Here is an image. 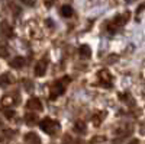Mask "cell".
Masks as SVG:
<instances>
[{
	"label": "cell",
	"instance_id": "19",
	"mask_svg": "<svg viewBox=\"0 0 145 144\" xmlns=\"http://www.w3.org/2000/svg\"><path fill=\"white\" fill-rule=\"evenodd\" d=\"M74 130L77 131V133H80V134L86 133V124H84L83 121H77V122L74 124Z\"/></svg>",
	"mask_w": 145,
	"mask_h": 144
},
{
	"label": "cell",
	"instance_id": "5",
	"mask_svg": "<svg viewBox=\"0 0 145 144\" xmlns=\"http://www.w3.org/2000/svg\"><path fill=\"white\" fill-rule=\"evenodd\" d=\"M19 102H20L19 93H9V95H5L3 98H2V105L5 108L16 106V105H19Z\"/></svg>",
	"mask_w": 145,
	"mask_h": 144
},
{
	"label": "cell",
	"instance_id": "4",
	"mask_svg": "<svg viewBox=\"0 0 145 144\" xmlns=\"http://www.w3.org/2000/svg\"><path fill=\"white\" fill-rule=\"evenodd\" d=\"M97 82L102 87H106V89H110L113 86V77L112 74L109 73L107 70H99L97 71Z\"/></svg>",
	"mask_w": 145,
	"mask_h": 144
},
{
	"label": "cell",
	"instance_id": "2",
	"mask_svg": "<svg viewBox=\"0 0 145 144\" xmlns=\"http://www.w3.org/2000/svg\"><path fill=\"white\" fill-rule=\"evenodd\" d=\"M67 82H70V77H63V79L55 80V82L51 83V85H50V99L51 101L57 99L58 96H61L65 92Z\"/></svg>",
	"mask_w": 145,
	"mask_h": 144
},
{
	"label": "cell",
	"instance_id": "8",
	"mask_svg": "<svg viewBox=\"0 0 145 144\" xmlns=\"http://www.w3.org/2000/svg\"><path fill=\"white\" fill-rule=\"evenodd\" d=\"M116 135H119V138H116L113 143L116 144V143H120V140L122 138H125L126 135H129L131 133H132V125H129V124H122V125H119L118 128H116Z\"/></svg>",
	"mask_w": 145,
	"mask_h": 144
},
{
	"label": "cell",
	"instance_id": "17",
	"mask_svg": "<svg viewBox=\"0 0 145 144\" xmlns=\"http://www.w3.org/2000/svg\"><path fill=\"white\" fill-rule=\"evenodd\" d=\"M0 57H3V58L9 57V47H7V44H5L2 41H0Z\"/></svg>",
	"mask_w": 145,
	"mask_h": 144
},
{
	"label": "cell",
	"instance_id": "26",
	"mask_svg": "<svg viewBox=\"0 0 145 144\" xmlns=\"http://www.w3.org/2000/svg\"><path fill=\"white\" fill-rule=\"evenodd\" d=\"M129 144H139V141L134 138V140H132V141H129Z\"/></svg>",
	"mask_w": 145,
	"mask_h": 144
},
{
	"label": "cell",
	"instance_id": "13",
	"mask_svg": "<svg viewBox=\"0 0 145 144\" xmlns=\"http://www.w3.org/2000/svg\"><path fill=\"white\" fill-rule=\"evenodd\" d=\"M105 116H106V112L105 111H100V112H96L94 115H93V125L94 127H99L102 122H103V119H105Z\"/></svg>",
	"mask_w": 145,
	"mask_h": 144
},
{
	"label": "cell",
	"instance_id": "15",
	"mask_svg": "<svg viewBox=\"0 0 145 144\" xmlns=\"http://www.w3.org/2000/svg\"><path fill=\"white\" fill-rule=\"evenodd\" d=\"M25 122L28 125H35L38 122V116H36V112H29L25 115Z\"/></svg>",
	"mask_w": 145,
	"mask_h": 144
},
{
	"label": "cell",
	"instance_id": "3",
	"mask_svg": "<svg viewBox=\"0 0 145 144\" xmlns=\"http://www.w3.org/2000/svg\"><path fill=\"white\" fill-rule=\"evenodd\" d=\"M39 127L48 135H57L59 133V130H61L59 122L55 121V119H51V118H44L42 121L39 122Z\"/></svg>",
	"mask_w": 145,
	"mask_h": 144
},
{
	"label": "cell",
	"instance_id": "20",
	"mask_svg": "<svg viewBox=\"0 0 145 144\" xmlns=\"http://www.w3.org/2000/svg\"><path fill=\"white\" fill-rule=\"evenodd\" d=\"M106 143V137L105 135H94L90 140V144H105Z\"/></svg>",
	"mask_w": 145,
	"mask_h": 144
},
{
	"label": "cell",
	"instance_id": "6",
	"mask_svg": "<svg viewBox=\"0 0 145 144\" xmlns=\"http://www.w3.org/2000/svg\"><path fill=\"white\" fill-rule=\"evenodd\" d=\"M0 35L6 39H10L15 37V31H13V26L10 25L9 22L6 20H2L0 22Z\"/></svg>",
	"mask_w": 145,
	"mask_h": 144
},
{
	"label": "cell",
	"instance_id": "23",
	"mask_svg": "<svg viewBox=\"0 0 145 144\" xmlns=\"http://www.w3.org/2000/svg\"><path fill=\"white\" fill-rule=\"evenodd\" d=\"M23 86H25V89L26 90H32V87H33V85H32V82L31 80H23Z\"/></svg>",
	"mask_w": 145,
	"mask_h": 144
},
{
	"label": "cell",
	"instance_id": "22",
	"mask_svg": "<svg viewBox=\"0 0 145 144\" xmlns=\"http://www.w3.org/2000/svg\"><path fill=\"white\" fill-rule=\"evenodd\" d=\"M5 115H6L9 119H13V116H15L16 114H15L13 109H5Z\"/></svg>",
	"mask_w": 145,
	"mask_h": 144
},
{
	"label": "cell",
	"instance_id": "18",
	"mask_svg": "<svg viewBox=\"0 0 145 144\" xmlns=\"http://www.w3.org/2000/svg\"><path fill=\"white\" fill-rule=\"evenodd\" d=\"M61 15L64 16V18H71L72 16V7L71 6H63L61 7Z\"/></svg>",
	"mask_w": 145,
	"mask_h": 144
},
{
	"label": "cell",
	"instance_id": "16",
	"mask_svg": "<svg viewBox=\"0 0 145 144\" xmlns=\"http://www.w3.org/2000/svg\"><path fill=\"white\" fill-rule=\"evenodd\" d=\"M78 51H80V55H81L83 58H89V57L91 55V50H90L89 45H81Z\"/></svg>",
	"mask_w": 145,
	"mask_h": 144
},
{
	"label": "cell",
	"instance_id": "12",
	"mask_svg": "<svg viewBox=\"0 0 145 144\" xmlns=\"http://www.w3.org/2000/svg\"><path fill=\"white\" fill-rule=\"evenodd\" d=\"M9 66L13 67V68H22L23 66H25V58H23V57H15V58H12L10 61H9Z\"/></svg>",
	"mask_w": 145,
	"mask_h": 144
},
{
	"label": "cell",
	"instance_id": "1",
	"mask_svg": "<svg viewBox=\"0 0 145 144\" xmlns=\"http://www.w3.org/2000/svg\"><path fill=\"white\" fill-rule=\"evenodd\" d=\"M129 18H131L129 12H123V13H120V15L115 16L112 20H109V22L106 23V29L110 32V34H113V32H116L118 29L122 28L125 23L129 20Z\"/></svg>",
	"mask_w": 145,
	"mask_h": 144
},
{
	"label": "cell",
	"instance_id": "9",
	"mask_svg": "<svg viewBox=\"0 0 145 144\" xmlns=\"http://www.w3.org/2000/svg\"><path fill=\"white\" fill-rule=\"evenodd\" d=\"M15 83V77L13 74L10 73H3L2 76H0V87H9L10 85H13Z\"/></svg>",
	"mask_w": 145,
	"mask_h": 144
},
{
	"label": "cell",
	"instance_id": "14",
	"mask_svg": "<svg viewBox=\"0 0 145 144\" xmlns=\"http://www.w3.org/2000/svg\"><path fill=\"white\" fill-rule=\"evenodd\" d=\"M13 135H15V133H13L12 130H2V131H0V143L9 141Z\"/></svg>",
	"mask_w": 145,
	"mask_h": 144
},
{
	"label": "cell",
	"instance_id": "24",
	"mask_svg": "<svg viewBox=\"0 0 145 144\" xmlns=\"http://www.w3.org/2000/svg\"><path fill=\"white\" fill-rule=\"evenodd\" d=\"M55 2L57 0H44V5H45V7H52Z\"/></svg>",
	"mask_w": 145,
	"mask_h": 144
},
{
	"label": "cell",
	"instance_id": "7",
	"mask_svg": "<svg viewBox=\"0 0 145 144\" xmlns=\"http://www.w3.org/2000/svg\"><path fill=\"white\" fill-rule=\"evenodd\" d=\"M46 68H48V58H46V57H42L39 61H36L33 73H35L36 77H42V76H45V73H46Z\"/></svg>",
	"mask_w": 145,
	"mask_h": 144
},
{
	"label": "cell",
	"instance_id": "11",
	"mask_svg": "<svg viewBox=\"0 0 145 144\" xmlns=\"http://www.w3.org/2000/svg\"><path fill=\"white\" fill-rule=\"evenodd\" d=\"M23 140H25V143H28V144H41V138L36 135L35 133H28V134H25Z\"/></svg>",
	"mask_w": 145,
	"mask_h": 144
},
{
	"label": "cell",
	"instance_id": "27",
	"mask_svg": "<svg viewBox=\"0 0 145 144\" xmlns=\"http://www.w3.org/2000/svg\"><path fill=\"white\" fill-rule=\"evenodd\" d=\"M0 127H2V118H0Z\"/></svg>",
	"mask_w": 145,
	"mask_h": 144
},
{
	"label": "cell",
	"instance_id": "10",
	"mask_svg": "<svg viewBox=\"0 0 145 144\" xmlns=\"http://www.w3.org/2000/svg\"><path fill=\"white\" fill-rule=\"evenodd\" d=\"M26 108L28 109H31V111H42V102L38 99V98H31L29 101H28V103H26Z\"/></svg>",
	"mask_w": 145,
	"mask_h": 144
},
{
	"label": "cell",
	"instance_id": "25",
	"mask_svg": "<svg viewBox=\"0 0 145 144\" xmlns=\"http://www.w3.org/2000/svg\"><path fill=\"white\" fill-rule=\"evenodd\" d=\"M20 2L25 5V6H33L36 3V0H20Z\"/></svg>",
	"mask_w": 145,
	"mask_h": 144
},
{
	"label": "cell",
	"instance_id": "21",
	"mask_svg": "<svg viewBox=\"0 0 145 144\" xmlns=\"http://www.w3.org/2000/svg\"><path fill=\"white\" fill-rule=\"evenodd\" d=\"M63 144H83V143L80 140H71L70 137H65V140H64Z\"/></svg>",
	"mask_w": 145,
	"mask_h": 144
}]
</instances>
